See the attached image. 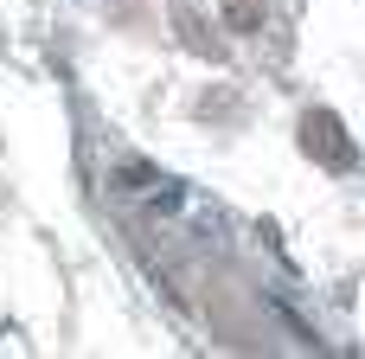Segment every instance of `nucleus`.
Segmentation results:
<instances>
[{
  "instance_id": "nucleus-1",
  "label": "nucleus",
  "mask_w": 365,
  "mask_h": 359,
  "mask_svg": "<svg viewBox=\"0 0 365 359\" xmlns=\"http://www.w3.org/2000/svg\"><path fill=\"white\" fill-rule=\"evenodd\" d=\"M109 186H115L122 199H141L148 212H180V206H186V186L167 180V173L148 167V161H122V167L109 173Z\"/></svg>"
},
{
  "instance_id": "nucleus-2",
  "label": "nucleus",
  "mask_w": 365,
  "mask_h": 359,
  "mask_svg": "<svg viewBox=\"0 0 365 359\" xmlns=\"http://www.w3.org/2000/svg\"><path fill=\"white\" fill-rule=\"evenodd\" d=\"M302 135H308V154H321L327 167H353V141H346V128H340V116H327V109H314L308 122H302Z\"/></svg>"
},
{
  "instance_id": "nucleus-3",
  "label": "nucleus",
  "mask_w": 365,
  "mask_h": 359,
  "mask_svg": "<svg viewBox=\"0 0 365 359\" xmlns=\"http://www.w3.org/2000/svg\"><path fill=\"white\" fill-rule=\"evenodd\" d=\"M263 26H269V0H225V32L250 39V32H263Z\"/></svg>"
}]
</instances>
